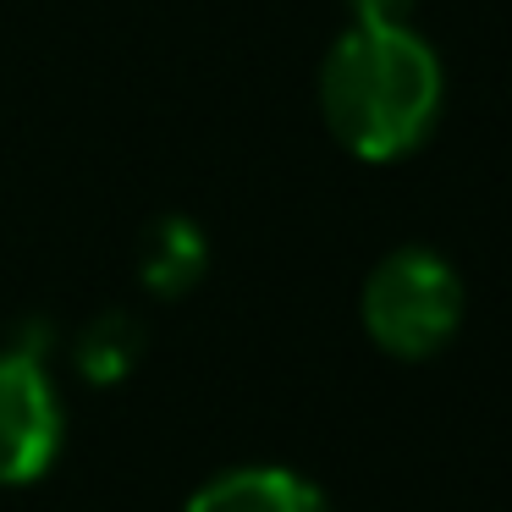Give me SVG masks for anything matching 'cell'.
<instances>
[{"label": "cell", "instance_id": "52a82bcc", "mask_svg": "<svg viewBox=\"0 0 512 512\" xmlns=\"http://www.w3.org/2000/svg\"><path fill=\"white\" fill-rule=\"evenodd\" d=\"M353 28H402L413 12V0H347Z\"/></svg>", "mask_w": 512, "mask_h": 512}, {"label": "cell", "instance_id": "3957f363", "mask_svg": "<svg viewBox=\"0 0 512 512\" xmlns=\"http://www.w3.org/2000/svg\"><path fill=\"white\" fill-rule=\"evenodd\" d=\"M67 408L39 342L0 347V485H28L61 452Z\"/></svg>", "mask_w": 512, "mask_h": 512}, {"label": "cell", "instance_id": "5b68a950", "mask_svg": "<svg viewBox=\"0 0 512 512\" xmlns=\"http://www.w3.org/2000/svg\"><path fill=\"white\" fill-rule=\"evenodd\" d=\"M204 276V237L199 226H188L182 215H166V221L149 226L144 237V281L160 292V298H177L193 281Z\"/></svg>", "mask_w": 512, "mask_h": 512}, {"label": "cell", "instance_id": "8992f818", "mask_svg": "<svg viewBox=\"0 0 512 512\" xmlns=\"http://www.w3.org/2000/svg\"><path fill=\"white\" fill-rule=\"evenodd\" d=\"M138 358V336L127 314H111V320H94L78 342V364L89 380H122Z\"/></svg>", "mask_w": 512, "mask_h": 512}, {"label": "cell", "instance_id": "277c9868", "mask_svg": "<svg viewBox=\"0 0 512 512\" xmlns=\"http://www.w3.org/2000/svg\"><path fill=\"white\" fill-rule=\"evenodd\" d=\"M188 512H331L325 490L314 479L276 463H248L204 479L188 496Z\"/></svg>", "mask_w": 512, "mask_h": 512}, {"label": "cell", "instance_id": "6da1fadb", "mask_svg": "<svg viewBox=\"0 0 512 512\" xmlns=\"http://www.w3.org/2000/svg\"><path fill=\"white\" fill-rule=\"evenodd\" d=\"M320 111L358 160H402L441 116V61L402 28H347L320 67Z\"/></svg>", "mask_w": 512, "mask_h": 512}, {"label": "cell", "instance_id": "7a4b0ae2", "mask_svg": "<svg viewBox=\"0 0 512 512\" xmlns=\"http://www.w3.org/2000/svg\"><path fill=\"white\" fill-rule=\"evenodd\" d=\"M364 331L391 358H430L463 325V281L435 248H397L364 281Z\"/></svg>", "mask_w": 512, "mask_h": 512}]
</instances>
